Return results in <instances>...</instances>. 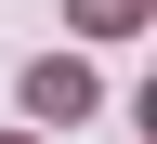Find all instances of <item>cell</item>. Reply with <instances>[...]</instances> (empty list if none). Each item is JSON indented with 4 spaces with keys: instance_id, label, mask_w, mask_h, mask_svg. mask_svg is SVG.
<instances>
[{
    "instance_id": "obj_1",
    "label": "cell",
    "mask_w": 157,
    "mask_h": 144,
    "mask_svg": "<svg viewBox=\"0 0 157 144\" xmlns=\"http://www.w3.org/2000/svg\"><path fill=\"white\" fill-rule=\"evenodd\" d=\"M26 105L39 118H92V66H26Z\"/></svg>"
}]
</instances>
